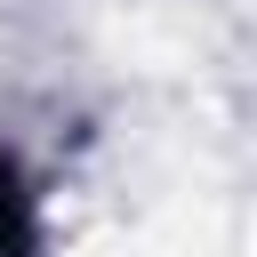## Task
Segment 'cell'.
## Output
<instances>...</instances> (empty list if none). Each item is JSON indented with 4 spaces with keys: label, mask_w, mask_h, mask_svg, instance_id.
<instances>
[{
    "label": "cell",
    "mask_w": 257,
    "mask_h": 257,
    "mask_svg": "<svg viewBox=\"0 0 257 257\" xmlns=\"http://www.w3.org/2000/svg\"><path fill=\"white\" fill-rule=\"evenodd\" d=\"M0 257H40V217H32V185L16 153H0Z\"/></svg>",
    "instance_id": "obj_1"
}]
</instances>
